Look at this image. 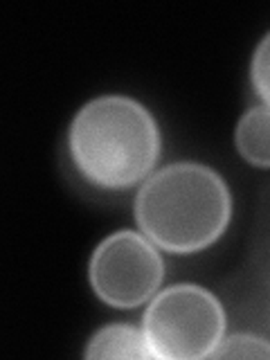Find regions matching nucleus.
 Returning a JSON list of instances; mask_svg holds the SVG:
<instances>
[{
	"label": "nucleus",
	"mask_w": 270,
	"mask_h": 360,
	"mask_svg": "<svg viewBox=\"0 0 270 360\" xmlns=\"http://www.w3.org/2000/svg\"><path fill=\"white\" fill-rule=\"evenodd\" d=\"M212 358H270V342L252 333H234L223 338Z\"/></svg>",
	"instance_id": "0eeeda50"
},
{
	"label": "nucleus",
	"mask_w": 270,
	"mask_h": 360,
	"mask_svg": "<svg viewBox=\"0 0 270 360\" xmlns=\"http://www.w3.org/2000/svg\"><path fill=\"white\" fill-rule=\"evenodd\" d=\"M162 138L151 110L127 95H101L79 108L68 129L72 165L90 185L120 191L151 176Z\"/></svg>",
	"instance_id": "f03ea898"
},
{
	"label": "nucleus",
	"mask_w": 270,
	"mask_h": 360,
	"mask_svg": "<svg viewBox=\"0 0 270 360\" xmlns=\"http://www.w3.org/2000/svg\"><path fill=\"white\" fill-rule=\"evenodd\" d=\"M133 214L140 232L155 248L194 255L217 243L228 230L232 196L212 167L172 162L140 185Z\"/></svg>",
	"instance_id": "f257e3e1"
},
{
	"label": "nucleus",
	"mask_w": 270,
	"mask_h": 360,
	"mask_svg": "<svg viewBox=\"0 0 270 360\" xmlns=\"http://www.w3.org/2000/svg\"><path fill=\"white\" fill-rule=\"evenodd\" d=\"M151 358L200 360L214 354L225 333L219 297L198 284H174L155 292L142 318Z\"/></svg>",
	"instance_id": "7ed1b4c3"
},
{
	"label": "nucleus",
	"mask_w": 270,
	"mask_h": 360,
	"mask_svg": "<svg viewBox=\"0 0 270 360\" xmlns=\"http://www.w3.org/2000/svg\"><path fill=\"white\" fill-rule=\"evenodd\" d=\"M84 358L88 360H104V358H131L144 360L151 358L149 347L144 340V331L133 324H106L97 329L86 345Z\"/></svg>",
	"instance_id": "39448f33"
},
{
	"label": "nucleus",
	"mask_w": 270,
	"mask_h": 360,
	"mask_svg": "<svg viewBox=\"0 0 270 360\" xmlns=\"http://www.w3.org/2000/svg\"><path fill=\"white\" fill-rule=\"evenodd\" d=\"M250 79L257 90V95L264 99V104L270 106V32L259 41L250 63Z\"/></svg>",
	"instance_id": "6e6552de"
},
{
	"label": "nucleus",
	"mask_w": 270,
	"mask_h": 360,
	"mask_svg": "<svg viewBox=\"0 0 270 360\" xmlns=\"http://www.w3.org/2000/svg\"><path fill=\"white\" fill-rule=\"evenodd\" d=\"M88 279L101 302L129 311L155 297L165 279V262L142 232L117 230L95 248Z\"/></svg>",
	"instance_id": "20e7f679"
},
{
	"label": "nucleus",
	"mask_w": 270,
	"mask_h": 360,
	"mask_svg": "<svg viewBox=\"0 0 270 360\" xmlns=\"http://www.w3.org/2000/svg\"><path fill=\"white\" fill-rule=\"evenodd\" d=\"M234 146L248 165L270 169V106L248 108L234 129Z\"/></svg>",
	"instance_id": "423d86ee"
}]
</instances>
